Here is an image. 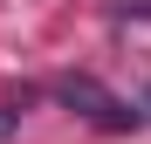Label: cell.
Here are the masks:
<instances>
[{
	"label": "cell",
	"instance_id": "cell-3",
	"mask_svg": "<svg viewBox=\"0 0 151 144\" xmlns=\"http://www.w3.org/2000/svg\"><path fill=\"white\" fill-rule=\"evenodd\" d=\"M14 124H21V110H0V137H7V130H14Z\"/></svg>",
	"mask_w": 151,
	"mask_h": 144
},
{
	"label": "cell",
	"instance_id": "cell-2",
	"mask_svg": "<svg viewBox=\"0 0 151 144\" xmlns=\"http://www.w3.org/2000/svg\"><path fill=\"white\" fill-rule=\"evenodd\" d=\"M124 14H131V21H151V0H124Z\"/></svg>",
	"mask_w": 151,
	"mask_h": 144
},
{
	"label": "cell",
	"instance_id": "cell-1",
	"mask_svg": "<svg viewBox=\"0 0 151 144\" xmlns=\"http://www.w3.org/2000/svg\"><path fill=\"white\" fill-rule=\"evenodd\" d=\"M55 96H62L69 110H83V117H96V124H131V110H124V103H117L110 89H96L89 76H62V82H55Z\"/></svg>",
	"mask_w": 151,
	"mask_h": 144
}]
</instances>
